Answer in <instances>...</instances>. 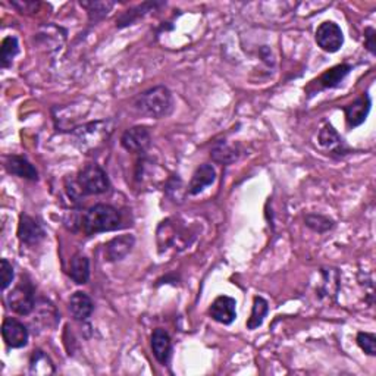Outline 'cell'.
<instances>
[{"instance_id": "cell-25", "label": "cell", "mask_w": 376, "mask_h": 376, "mask_svg": "<svg viewBox=\"0 0 376 376\" xmlns=\"http://www.w3.org/2000/svg\"><path fill=\"white\" fill-rule=\"evenodd\" d=\"M305 222H306V226H309L312 229V231L318 233V234L328 233L330 229H332L334 225H335L334 221L330 220L328 216L318 215V213H309V215H306Z\"/></svg>"}, {"instance_id": "cell-11", "label": "cell", "mask_w": 376, "mask_h": 376, "mask_svg": "<svg viewBox=\"0 0 376 376\" xmlns=\"http://www.w3.org/2000/svg\"><path fill=\"white\" fill-rule=\"evenodd\" d=\"M370 106H372V99L369 93H365L360 96L359 99H356L353 103L344 107V114H346V123L348 128H357L363 123H365L369 112H370Z\"/></svg>"}, {"instance_id": "cell-1", "label": "cell", "mask_w": 376, "mask_h": 376, "mask_svg": "<svg viewBox=\"0 0 376 376\" xmlns=\"http://www.w3.org/2000/svg\"><path fill=\"white\" fill-rule=\"evenodd\" d=\"M134 109L140 115L147 118H166L174 111L172 93L165 86L152 87L136 97Z\"/></svg>"}, {"instance_id": "cell-10", "label": "cell", "mask_w": 376, "mask_h": 376, "mask_svg": "<svg viewBox=\"0 0 376 376\" xmlns=\"http://www.w3.org/2000/svg\"><path fill=\"white\" fill-rule=\"evenodd\" d=\"M209 316L222 325H231L237 318V301L233 297L220 296L211 305Z\"/></svg>"}, {"instance_id": "cell-27", "label": "cell", "mask_w": 376, "mask_h": 376, "mask_svg": "<svg viewBox=\"0 0 376 376\" xmlns=\"http://www.w3.org/2000/svg\"><path fill=\"white\" fill-rule=\"evenodd\" d=\"M357 344L369 356L376 355V337L370 332H359L357 334Z\"/></svg>"}, {"instance_id": "cell-9", "label": "cell", "mask_w": 376, "mask_h": 376, "mask_svg": "<svg viewBox=\"0 0 376 376\" xmlns=\"http://www.w3.org/2000/svg\"><path fill=\"white\" fill-rule=\"evenodd\" d=\"M2 337L8 347L22 348L28 344L30 334L27 326L22 322L14 318H6L2 323Z\"/></svg>"}, {"instance_id": "cell-23", "label": "cell", "mask_w": 376, "mask_h": 376, "mask_svg": "<svg viewBox=\"0 0 376 376\" xmlns=\"http://www.w3.org/2000/svg\"><path fill=\"white\" fill-rule=\"evenodd\" d=\"M212 161L221 165H229L238 159V152L235 147L228 145L226 141H217L212 149Z\"/></svg>"}, {"instance_id": "cell-22", "label": "cell", "mask_w": 376, "mask_h": 376, "mask_svg": "<svg viewBox=\"0 0 376 376\" xmlns=\"http://www.w3.org/2000/svg\"><path fill=\"white\" fill-rule=\"evenodd\" d=\"M269 312V305L268 301H266L263 297H254L253 300V309H251V314L247 321V328L249 330H258L259 326H262L266 314Z\"/></svg>"}, {"instance_id": "cell-3", "label": "cell", "mask_w": 376, "mask_h": 376, "mask_svg": "<svg viewBox=\"0 0 376 376\" xmlns=\"http://www.w3.org/2000/svg\"><path fill=\"white\" fill-rule=\"evenodd\" d=\"M75 184L81 196H97L111 190V181L105 169L97 163H87L77 175Z\"/></svg>"}, {"instance_id": "cell-8", "label": "cell", "mask_w": 376, "mask_h": 376, "mask_svg": "<svg viewBox=\"0 0 376 376\" xmlns=\"http://www.w3.org/2000/svg\"><path fill=\"white\" fill-rule=\"evenodd\" d=\"M152 144V134L145 127H132L120 137V145L129 153H145Z\"/></svg>"}, {"instance_id": "cell-7", "label": "cell", "mask_w": 376, "mask_h": 376, "mask_svg": "<svg viewBox=\"0 0 376 376\" xmlns=\"http://www.w3.org/2000/svg\"><path fill=\"white\" fill-rule=\"evenodd\" d=\"M46 231L39 221H35V217L22 213L19 217L18 224V238L28 247L39 246L40 242L44 240Z\"/></svg>"}, {"instance_id": "cell-4", "label": "cell", "mask_w": 376, "mask_h": 376, "mask_svg": "<svg viewBox=\"0 0 376 376\" xmlns=\"http://www.w3.org/2000/svg\"><path fill=\"white\" fill-rule=\"evenodd\" d=\"M114 127L109 120H96L87 125H82L74 131L75 143L84 152L99 149L100 145L112 134Z\"/></svg>"}, {"instance_id": "cell-15", "label": "cell", "mask_w": 376, "mask_h": 376, "mask_svg": "<svg viewBox=\"0 0 376 376\" xmlns=\"http://www.w3.org/2000/svg\"><path fill=\"white\" fill-rule=\"evenodd\" d=\"M215 179H216L215 168L209 163L200 165L191 177L188 194H191V196H197V194L203 193L209 186H212L215 183Z\"/></svg>"}, {"instance_id": "cell-29", "label": "cell", "mask_w": 376, "mask_h": 376, "mask_svg": "<svg viewBox=\"0 0 376 376\" xmlns=\"http://www.w3.org/2000/svg\"><path fill=\"white\" fill-rule=\"evenodd\" d=\"M375 37H376V31L375 28L372 27H368L365 30V44H366V48L372 53V55H376V43H375Z\"/></svg>"}, {"instance_id": "cell-26", "label": "cell", "mask_w": 376, "mask_h": 376, "mask_svg": "<svg viewBox=\"0 0 376 376\" xmlns=\"http://www.w3.org/2000/svg\"><path fill=\"white\" fill-rule=\"evenodd\" d=\"M81 6L87 9L90 22H97L111 12L114 2H81Z\"/></svg>"}, {"instance_id": "cell-17", "label": "cell", "mask_w": 376, "mask_h": 376, "mask_svg": "<svg viewBox=\"0 0 376 376\" xmlns=\"http://www.w3.org/2000/svg\"><path fill=\"white\" fill-rule=\"evenodd\" d=\"M319 144L328 152L335 153L338 156H344V154H347L350 152L348 145L346 144L343 137L339 136L337 132V129L330 124H326L321 129V132H319Z\"/></svg>"}, {"instance_id": "cell-28", "label": "cell", "mask_w": 376, "mask_h": 376, "mask_svg": "<svg viewBox=\"0 0 376 376\" xmlns=\"http://www.w3.org/2000/svg\"><path fill=\"white\" fill-rule=\"evenodd\" d=\"M0 278H2V289L5 291L12 281H14V266H12L8 259H2V269H0Z\"/></svg>"}, {"instance_id": "cell-18", "label": "cell", "mask_w": 376, "mask_h": 376, "mask_svg": "<svg viewBox=\"0 0 376 376\" xmlns=\"http://www.w3.org/2000/svg\"><path fill=\"white\" fill-rule=\"evenodd\" d=\"M69 278L78 285L87 284L90 280V260L81 253L74 254L69 265Z\"/></svg>"}, {"instance_id": "cell-14", "label": "cell", "mask_w": 376, "mask_h": 376, "mask_svg": "<svg viewBox=\"0 0 376 376\" xmlns=\"http://www.w3.org/2000/svg\"><path fill=\"white\" fill-rule=\"evenodd\" d=\"M5 168L10 175H15L18 178H24L28 181H39V172L37 169L33 166L31 162H28L26 157L10 154L5 159Z\"/></svg>"}, {"instance_id": "cell-12", "label": "cell", "mask_w": 376, "mask_h": 376, "mask_svg": "<svg viewBox=\"0 0 376 376\" xmlns=\"http://www.w3.org/2000/svg\"><path fill=\"white\" fill-rule=\"evenodd\" d=\"M136 244V238L131 234H124L112 238L105 246V258L107 262H118L125 259Z\"/></svg>"}, {"instance_id": "cell-5", "label": "cell", "mask_w": 376, "mask_h": 376, "mask_svg": "<svg viewBox=\"0 0 376 376\" xmlns=\"http://www.w3.org/2000/svg\"><path fill=\"white\" fill-rule=\"evenodd\" d=\"M8 307L21 316H28L35 307V288L28 278L22 276L18 285L6 297Z\"/></svg>"}, {"instance_id": "cell-13", "label": "cell", "mask_w": 376, "mask_h": 376, "mask_svg": "<svg viewBox=\"0 0 376 376\" xmlns=\"http://www.w3.org/2000/svg\"><path fill=\"white\" fill-rule=\"evenodd\" d=\"M152 350L156 360L161 363V365L166 366L172 357V339L169 334L162 330L157 328L152 334Z\"/></svg>"}, {"instance_id": "cell-16", "label": "cell", "mask_w": 376, "mask_h": 376, "mask_svg": "<svg viewBox=\"0 0 376 376\" xmlns=\"http://www.w3.org/2000/svg\"><path fill=\"white\" fill-rule=\"evenodd\" d=\"M68 307H69L72 318L78 322L87 321L94 310L93 300L90 298L87 293H82V291H77V293L71 296Z\"/></svg>"}, {"instance_id": "cell-20", "label": "cell", "mask_w": 376, "mask_h": 376, "mask_svg": "<svg viewBox=\"0 0 376 376\" xmlns=\"http://www.w3.org/2000/svg\"><path fill=\"white\" fill-rule=\"evenodd\" d=\"M30 373L31 375H52L55 373V365L44 351L35 350L33 351L30 359Z\"/></svg>"}, {"instance_id": "cell-6", "label": "cell", "mask_w": 376, "mask_h": 376, "mask_svg": "<svg viewBox=\"0 0 376 376\" xmlns=\"http://www.w3.org/2000/svg\"><path fill=\"white\" fill-rule=\"evenodd\" d=\"M314 40L323 52L335 53L344 44V34L335 22L325 21L318 27Z\"/></svg>"}, {"instance_id": "cell-2", "label": "cell", "mask_w": 376, "mask_h": 376, "mask_svg": "<svg viewBox=\"0 0 376 376\" xmlns=\"http://www.w3.org/2000/svg\"><path fill=\"white\" fill-rule=\"evenodd\" d=\"M81 228L86 235L116 231L120 228V215L111 204H94L82 213Z\"/></svg>"}, {"instance_id": "cell-21", "label": "cell", "mask_w": 376, "mask_h": 376, "mask_svg": "<svg viewBox=\"0 0 376 376\" xmlns=\"http://www.w3.org/2000/svg\"><path fill=\"white\" fill-rule=\"evenodd\" d=\"M161 5L162 3H154V2L152 3L150 2V3H143L136 8H131L116 19V27L124 28V27L131 26V24H134L137 19H140L145 14V12H150L152 9H154L156 6H161Z\"/></svg>"}, {"instance_id": "cell-24", "label": "cell", "mask_w": 376, "mask_h": 376, "mask_svg": "<svg viewBox=\"0 0 376 376\" xmlns=\"http://www.w3.org/2000/svg\"><path fill=\"white\" fill-rule=\"evenodd\" d=\"M19 53V44L18 39L14 35H8L3 39L2 46H0V66L3 69L12 65V60Z\"/></svg>"}, {"instance_id": "cell-19", "label": "cell", "mask_w": 376, "mask_h": 376, "mask_svg": "<svg viewBox=\"0 0 376 376\" xmlns=\"http://www.w3.org/2000/svg\"><path fill=\"white\" fill-rule=\"evenodd\" d=\"M353 69V66L348 64H341L337 65L328 71H325L323 74L319 78V86L322 89H335L339 84L343 82V80L350 74V71Z\"/></svg>"}]
</instances>
